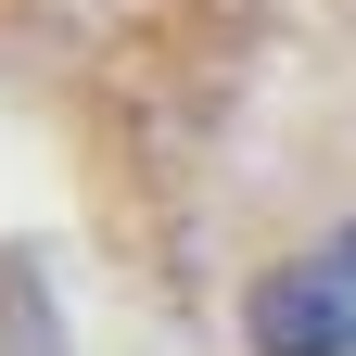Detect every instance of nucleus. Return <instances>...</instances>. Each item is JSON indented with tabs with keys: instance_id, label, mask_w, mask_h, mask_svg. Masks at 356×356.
<instances>
[{
	"instance_id": "1",
	"label": "nucleus",
	"mask_w": 356,
	"mask_h": 356,
	"mask_svg": "<svg viewBox=\"0 0 356 356\" xmlns=\"http://www.w3.org/2000/svg\"><path fill=\"white\" fill-rule=\"evenodd\" d=\"M254 356H356V229H318L254 280Z\"/></svg>"
}]
</instances>
